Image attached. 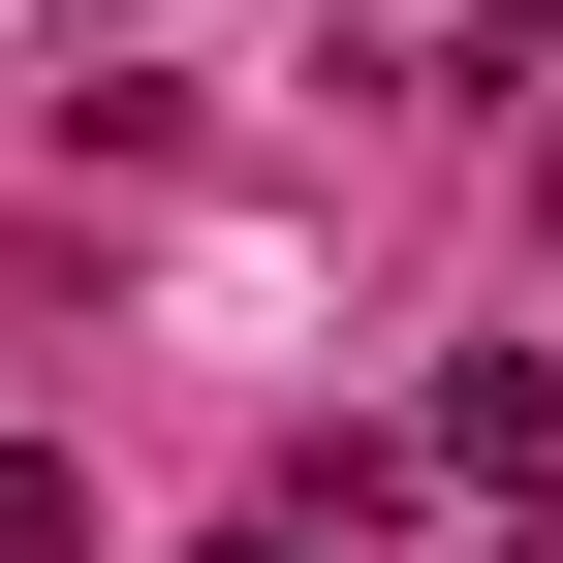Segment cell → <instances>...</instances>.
Masks as SVG:
<instances>
[{"mask_svg": "<svg viewBox=\"0 0 563 563\" xmlns=\"http://www.w3.org/2000/svg\"><path fill=\"white\" fill-rule=\"evenodd\" d=\"M439 470H470V501H563V344H501V376H439Z\"/></svg>", "mask_w": 563, "mask_h": 563, "instance_id": "1", "label": "cell"}, {"mask_svg": "<svg viewBox=\"0 0 563 563\" xmlns=\"http://www.w3.org/2000/svg\"><path fill=\"white\" fill-rule=\"evenodd\" d=\"M0 563H95V470L63 439H0Z\"/></svg>", "mask_w": 563, "mask_h": 563, "instance_id": "2", "label": "cell"}, {"mask_svg": "<svg viewBox=\"0 0 563 563\" xmlns=\"http://www.w3.org/2000/svg\"><path fill=\"white\" fill-rule=\"evenodd\" d=\"M220 563H344V532H313V501H282V532H220Z\"/></svg>", "mask_w": 563, "mask_h": 563, "instance_id": "3", "label": "cell"}, {"mask_svg": "<svg viewBox=\"0 0 563 563\" xmlns=\"http://www.w3.org/2000/svg\"><path fill=\"white\" fill-rule=\"evenodd\" d=\"M532 188H563V157H532Z\"/></svg>", "mask_w": 563, "mask_h": 563, "instance_id": "4", "label": "cell"}]
</instances>
